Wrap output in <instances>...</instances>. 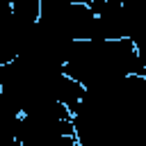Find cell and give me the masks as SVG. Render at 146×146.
<instances>
[{
  "label": "cell",
  "mask_w": 146,
  "mask_h": 146,
  "mask_svg": "<svg viewBox=\"0 0 146 146\" xmlns=\"http://www.w3.org/2000/svg\"><path fill=\"white\" fill-rule=\"evenodd\" d=\"M7 73H9V64H7V66H0V87L5 84V80H7Z\"/></svg>",
  "instance_id": "cell-1"
}]
</instances>
